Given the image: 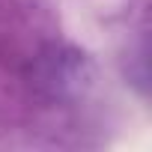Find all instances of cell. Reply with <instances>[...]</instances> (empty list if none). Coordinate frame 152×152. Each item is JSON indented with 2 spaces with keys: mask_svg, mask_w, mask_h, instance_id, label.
<instances>
[{
  "mask_svg": "<svg viewBox=\"0 0 152 152\" xmlns=\"http://www.w3.org/2000/svg\"><path fill=\"white\" fill-rule=\"evenodd\" d=\"M27 81L48 104H78L96 90L99 69L84 48L69 42H48L30 60Z\"/></svg>",
  "mask_w": 152,
  "mask_h": 152,
  "instance_id": "6da1fadb",
  "label": "cell"
}]
</instances>
